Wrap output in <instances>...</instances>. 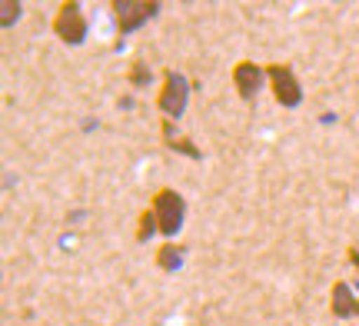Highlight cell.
Here are the masks:
<instances>
[{"instance_id": "obj_1", "label": "cell", "mask_w": 359, "mask_h": 326, "mask_svg": "<svg viewBox=\"0 0 359 326\" xmlns=\"http://www.w3.org/2000/svg\"><path fill=\"white\" fill-rule=\"evenodd\" d=\"M53 34L60 43L67 47H80L90 34V24H87V13L80 7L77 0H64L60 7H57V17H53Z\"/></svg>"}, {"instance_id": "obj_2", "label": "cell", "mask_w": 359, "mask_h": 326, "mask_svg": "<svg viewBox=\"0 0 359 326\" xmlns=\"http://www.w3.org/2000/svg\"><path fill=\"white\" fill-rule=\"evenodd\" d=\"M190 80L183 77L180 70L167 67L163 70V90L156 97V107H160V114H167L170 120H180L187 114V107H190Z\"/></svg>"}, {"instance_id": "obj_3", "label": "cell", "mask_w": 359, "mask_h": 326, "mask_svg": "<svg viewBox=\"0 0 359 326\" xmlns=\"http://www.w3.org/2000/svg\"><path fill=\"white\" fill-rule=\"evenodd\" d=\"M154 210H156V220H160V233L173 240L183 230V220H187V200H183V193H177L173 186H160L154 193Z\"/></svg>"}, {"instance_id": "obj_4", "label": "cell", "mask_w": 359, "mask_h": 326, "mask_svg": "<svg viewBox=\"0 0 359 326\" xmlns=\"http://www.w3.org/2000/svg\"><path fill=\"white\" fill-rule=\"evenodd\" d=\"M266 80H269L273 97H276V104L283 110H296V107L303 104V87H299V80H296L290 64H266Z\"/></svg>"}, {"instance_id": "obj_5", "label": "cell", "mask_w": 359, "mask_h": 326, "mask_svg": "<svg viewBox=\"0 0 359 326\" xmlns=\"http://www.w3.org/2000/svg\"><path fill=\"white\" fill-rule=\"evenodd\" d=\"M114 13H116V30L127 37L133 30H140L143 24H150L156 13H160V4L156 0H114Z\"/></svg>"}, {"instance_id": "obj_6", "label": "cell", "mask_w": 359, "mask_h": 326, "mask_svg": "<svg viewBox=\"0 0 359 326\" xmlns=\"http://www.w3.org/2000/svg\"><path fill=\"white\" fill-rule=\"evenodd\" d=\"M263 83H266V67L257 64V60H240V64L233 67V87L240 93V100H257V93L263 90Z\"/></svg>"}, {"instance_id": "obj_7", "label": "cell", "mask_w": 359, "mask_h": 326, "mask_svg": "<svg viewBox=\"0 0 359 326\" xmlns=\"http://www.w3.org/2000/svg\"><path fill=\"white\" fill-rule=\"evenodd\" d=\"M330 310H333L336 320H353L359 316V297L349 290L346 280H336L333 290H330Z\"/></svg>"}, {"instance_id": "obj_8", "label": "cell", "mask_w": 359, "mask_h": 326, "mask_svg": "<svg viewBox=\"0 0 359 326\" xmlns=\"http://www.w3.org/2000/svg\"><path fill=\"white\" fill-rule=\"evenodd\" d=\"M163 144H167L173 154H183V157H190V160H203V154L193 147V140H187V137L177 130V120H163Z\"/></svg>"}, {"instance_id": "obj_9", "label": "cell", "mask_w": 359, "mask_h": 326, "mask_svg": "<svg viewBox=\"0 0 359 326\" xmlns=\"http://www.w3.org/2000/svg\"><path fill=\"white\" fill-rule=\"evenodd\" d=\"M183 253H187V250L177 247V243H163V247L156 250V266H160L163 273H177L180 266H183Z\"/></svg>"}, {"instance_id": "obj_10", "label": "cell", "mask_w": 359, "mask_h": 326, "mask_svg": "<svg viewBox=\"0 0 359 326\" xmlns=\"http://www.w3.org/2000/svg\"><path fill=\"white\" fill-rule=\"evenodd\" d=\"M154 233H160V220H156V210L147 207L140 213V226H137V243H147Z\"/></svg>"}, {"instance_id": "obj_11", "label": "cell", "mask_w": 359, "mask_h": 326, "mask_svg": "<svg viewBox=\"0 0 359 326\" xmlns=\"http://www.w3.org/2000/svg\"><path fill=\"white\" fill-rule=\"evenodd\" d=\"M20 11H24L20 0H0V27H13L20 20Z\"/></svg>"}, {"instance_id": "obj_12", "label": "cell", "mask_w": 359, "mask_h": 326, "mask_svg": "<svg viewBox=\"0 0 359 326\" xmlns=\"http://www.w3.org/2000/svg\"><path fill=\"white\" fill-rule=\"evenodd\" d=\"M150 80H154L150 67H147V64H133V70H130V83H133V87H150Z\"/></svg>"}, {"instance_id": "obj_13", "label": "cell", "mask_w": 359, "mask_h": 326, "mask_svg": "<svg viewBox=\"0 0 359 326\" xmlns=\"http://www.w3.org/2000/svg\"><path fill=\"white\" fill-rule=\"evenodd\" d=\"M346 253H349V263H353V266H356V270H359V250H356V247H349Z\"/></svg>"}]
</instances>
